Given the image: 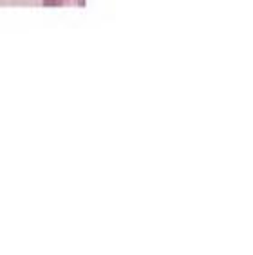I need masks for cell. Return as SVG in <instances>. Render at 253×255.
Wrapping results in <instances>:
<instances>
[{"instance_id": "1", "label": "cell", "mask_w": 253, "mask_h": 255, "mask_svg": "<svg viewBox=\"0 0 253 255\" xmlns=\"http://www.w3.org/2000/svg\"><path fill=\"white\" fill-rule=\"evenodd\" d=\"M85 0H44V5H83Z\"/></svg>"}]
</instances>
